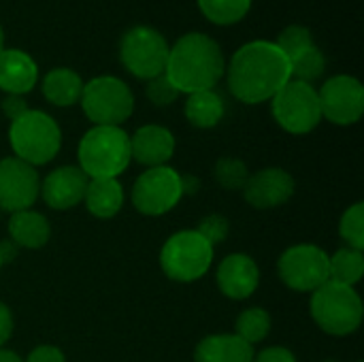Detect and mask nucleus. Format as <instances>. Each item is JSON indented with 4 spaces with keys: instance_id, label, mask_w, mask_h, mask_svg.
<instances>
[{
    "instance_id": "nucleus-15",
    "label": "nucleus",
    "mask_w": 364,
    "mask_h": 362,
    "mask_svg": "<svg viewBox=\"0 0 364 362\" xmlns=\"http://www.w3.org/2000/svg\"><path fill=\"white\" fill-rule=\"evenodd\" d=\"M87 175L79 166H58L41 183V198L55 211H66L79 205L85 196Z\"/></svg>"
},
{
    "instance_id": "nucleus-16",
    "label": "nucleus",
    "mask_w": 364,
    "mask_h": 362,
    "mask_svg": "<svg viewBox=\"0 0 364 362\" xmlns=\"http://www.w3.org/2000/svg\"><path fill=\"white\" fill-rule=\"evenodd\" d=\"M215 280L224 297L232 301H245L256 292L260 284V271L252 256L230 254L220 262Z\"/></svg>"
},
{
    "instance_id": "nucleus-20",
    "label": "nucleus",
    "mask_w": 364,
    "mask_h": 362,
    "mask_svg": "<svg viewBox=\"0 0 364 362\" xmlns=\"http://www.w3.org/2000/svg\"><path fill=\"white\" fill-rule=\"evenodd\" d=\"M9 235L17 247L38 250V247L47 245V241L51 237V226L43 213H38L34 209H26V211L11 213Z\"/></svg>"
},
{
    "instance_id": "nucleus-7",
    "label": "nucleus",
    "mask_w": 364,
    "mask_h": 362,
    "mask_svg": "<svg viewBox=\"0 0 364 362\" xmlns=\"http://www.w3.org/2000/svg\"><path fill=\"white\" fill-rule=\"evenodd\" d=\"M81 107L94 126H119L134 111V96L130 87L117 77H96L83 85Z\"/></svg>"
},
{
    "instance_id": "nucleus-14",
    "label": "nucleus",
    "mask_w": 364,
    "mask_h": 362,
    "mask_svg": "<svg viewBox=\"0 0 364 362\" xmlns=\"http://www.w3.org/2000/svg\"><path fill=\"white\" fill-rule=\"evenodd\" d=\"M243 194L254 209H275L292 198L294 177L279 166H269L250 175Z\"/></svg>"
},
{
    "instance_id": "nucleus-22",
    "label": "nucleus",
    "mask_w": 364,
    "mask_h": 362,
    "mask_svg": "<svg viewBox=\"0 0 364 362\" xmlns=\"http://www.w3.org/2000/svg\"><path fill=\"white\" fill-rule=\"evenodd\" d=\"M81 92H83V81L70 68H53L43 79V94L55 107H70L79 102Z\"/></svg>"
},
{
    "instance_id": "nucleus-13",
    "label": "nucleus",
    "mask_w": 364,
    "mask_h": 362,
    "mask_svg": "<svg viewBox=\"0 0 364 362\" xmlns=\"http://www.w3.org/2000/svg\"><path fill=\"white\" fill-rule=\"evenodd\" d=\"M41 194V179L34 166L11 156L0 160V209L9 213L30 209Z\"/></svg>"
},
{
    "instance_id": "nucleus-24",
    "label": "nucleus",
    "mask_w": 364,
    "mask_h": 362,
    "mask_svg": "<svg viewBox=\"0 0 364 362\" xmlns=\"http://www.w3.org/2000/svg\"><path fill=\"white\" fill-rule=\"evenodd\" d=\"M328 275H331L328 282L354 288L364 275L363 252L352 250V247H343V250L335 252L328 258Z\"/></svg>"
},
{
    "instance_id": "nucleus-27",
    "label": "nucleus",
    "mask_w": 364,
    "mask_h": 362,
    "mask_svg": "<svg viewBox=\"0 0 364 362\" xmlns=\"http://www.w3.org/2000/svg\"><path fill=\"white\" fill-rule=\"evenodd\" d=\"M288 62H290V77L296 81H305V83L320 79L326 68V60L316 45L307 47L305 51H301L299 55H294Z\"/></svg>"
},
{
    "instance_id": "nucleus-11",
    "label": "nucleus",
    "mask_w": 364,
    "mask_h": 362,
    "mask_svg": "<svg viewBox=\"0 0 364 362\" xmlns=\"http://www.w3.org/2000/svg\"><path fill=\"white\" fill-rule=\"evenodd\" d=\"M328 254L311 243H301L288 247L277 262L282 282L296 292H316L324 286L328 275Z\"/></svg>"
},
{
    "instance_id": "nucleus-32",
    "label": "nucleus",
    "mask_w": 364,
    "mask_h": 362,
    "mask_svg": "<svg viewBox=\"0 0 364 362\" xmlns=\"http://www.w3.org/2000/svg\"><path fill=\"white\" fill-rule=\"evenodd\" d=\"M147 96H149V100H151L154 105L166 107V105H171V102L177 100L179 92H177L175 85L166 79V75H160V77L149 79V83H147Z\"/></svg>"
},
{
    "instance_id": "nucleus-2",
    "label": "nucleus",
    "mask_w": 364,
    "mask_h": 362,
    "mask_svg": "<svg viewBox=\"0 0 364 362\" xmlns=\"http://www.w3.org/2000/svg\"><path fill=\"white\" fill-rule=\"evenodd\" d=\"M226 70L220 45L200 32L181 36L171 49L166 60V79L181 94L213 90Z\"/></svg>"
},
{
    "instance_id": "nucleus-1",
    "label": "nucleus",
    "mask_w": 364,
    "mask_h": 362,
    "mask_svg": "<svg viewBox=\"0 0 364 362\" xmlns=\"http://www.w3.org/2000/svg\"><path fill=\"white\" fill-rule=\"evenodd\" d=\"M290 79V62L271 41L245 43L228 64V87L245 105L271 100Z\"/></svg>"
},
{
    "instance_id": "nucleus-3",
    "label": "nucleus",
    "mask_w": 364,
    "mask_h": 362,
    "mask_svg": "<svg viewBox=\"0 0 364 362\" xmlns=\"http://www.w3.org/2000/svg\"><path fill=\"white\" fill-rule=\"evenodd\" d=\"M79 169L87 179H117L130 164V137L119 126H94L79 141Z\"/></svg>"
},
{
    "instance_id": "nucleus-12",
    "label": "nucleus",
    "mask_w": 364,
    "mask_h": 362,
    "mask_svg": "<svg viewBox=\"0 0 364 362\" xmlns=\"http://www.w3.org/2000/svg\"><path fill=\"white\" fill-rule=\"evenodd\" d=\"M322 117L337 126H352L364 113V87L352 75L331 77L318 92Z\"/></svg>"
},
{
    "instance_id": "nucleus-26",
    "label": "nucleus",
    "mask_w": 364,
    "mask_h": 362,
    "mask_svg": "<svg viewBox=\"0 0 364 362\" xmlns=\"http://www.w3.org/2000/svg\"><path fill=\"white\" fill-rule=\"evenodd\" d=\"M198 6L209 21L218 26H230L247 15L252 0H198Z\"/></svg>"
},
{
    "instance_id": "nucleus-40",
    "label": "nucleus",
    "mask_w": 364,
    "mask_h": 362,
    "mask_svg": "<svg viewBox=\"0 0 364 362\" xmlns=\"http://www.w3.org/2000/svg\"><path fill=\"white\" fill-rule=\"evenodd\" d=\"M0 269H2V260H0Z\"/></svg>"
},
{
    "instance_id": "nucleus-29",
    "label": "nucleus",
    "mask_w": 364,
    "mask_h": 362,
    "mask_svg": "<svg viewBox=\"0 0 364 362\" xmlns=\"http://www.w3.org/2000/svg\"><path fill=\"white\" fill-rule=\"evenodd\" d=\"M215 179L226 190H243L250 179V171L243 160L224 156L215 164Z\"/></svg>"
},
{
    "instance_id": "nucleus-5",
    "label": "nucleus",
    "mask_w": 364,
    "mask_h": 362,
    "mask_svg": "<svg viewBox=\"0 0 364 362\" xmlns=\"http://www.w3.org/2000/svg\"><path fill=\"white\" fill-rule=\"evenodd\" d=\"M309 312L314 322L328 335L346 337L363 324V301L352 286L326 282L311 292Z\"/></svg>"
},
{
    "instance_id": "nucleus-23",
    "label": "nucleus",
    "mask_w": 364,
    "mask_h": 362,
    "mask_svg": "<svg viewBox=\"0 0 364 362\" xmlns=\"http://www.w3.org/2000/svg\"><path fill=\"white\" fill-rule=\"evenodd\" d=\"M224 100L215 90H203L188 94L186 100V117L196 128H213L224 117Z\"/></svg>"
},
{
    "instance_id": "nucleus-34",
    "label": "nucleus",
    "mask_w": 364,
    "mask_h": 362,
    "mask_svg": "<svg viewBox=\"0 0 364 362\" xmlns=\"http://www.w3.org/2000/svg\"><path fill=\"white\" fill-rule=\"evenodd\" d=\"M252 362H296V356L288 348L273 346V348H267V350L254 354Z\"/></svg>"
},
{
    "instance_id": "nucleus-10",
    "label": "nucleus",
    "mask_w": 364,
    "mask_h": 362,
    "mask_svg": "<svg viewBox=\"0 0 364 362\" xmlns=\"http://www.w3.org/2000/svg\"><path fill=\"white\" fill-rule=\"evenodd\" d=\"M183 198L181 173L171 166L147 169L132 186V205L143 215H164Z\"/></svg>"
},
{
    "instance_id": "nucleus-6",
    "label": "nucleus",
    "mask_w": 364,
    "mask_h": 362,
    "mask_svg": "<svg viewBox=\"0 0 364 362\" xmlns=\"http://www.w3.org/2000/svg\"><path fill=\"white\" fill-rule=\"evenodd\" d=\"M213 262V245L196 230H181L166 239L160 250V267L173 282L190 284L207 275Z\"/></svg>"
},
{
    "instance_id": "nucleus-38",
    "label": "nucleus",
    "mask_w": 364,
    "mask_h": 362,
    "mask_svg": "<svg viewBox=\"0 0 364 362\" xmlns=\"http://www.w3.org/2000/svg\"><path fill=\"white\" fill-rule=\"evenodd\" d=\"M0 362H23L15 352H11V350H4V348H0Z\"/></svg>"
},
{
    "instance_id": "nucleus-33",
    "label": "nucleus",
    "mask_w": 364,
    "mask_h": 362,
    "mask_svg": "<svg viewBox=\"0 0 364 362\" xmlns=\"http://www.w3.org/2000/svg\"><path fill=\"white\" fill-rule=\"evenodd\" d=\"M23 362H66V358H64L62 350H58L55 346L45 344V346L34 348Z\"/></svg>"
},
{
    "instance_id": "nucleus-41",
    "label": "nucleus",
    "mask_w": 364,
    "mask_h": 362,
    "mask_svg": "<svg viewBox=\"0 0 364 362\" xmlns=\"http://www.w3.org/2000/svg\"><path fill=\"white\" fill-rule=\"evenodd\" d=\"M324 362H335V361H324Z\"/></svg>"
},
{
    "instance_id": "nucleus-17",
    "label": "nucleus",
    "mask_w": 364,
    "mask_h": 362,
    "mask_svg": "<svg viewBox=\"0 0 364 362\" xmlns=\"http://www.w3.org/2000/svg\"><path fill=\"white\" fill-rule=\"evenodd\" d=\"M175 154V137L168 128L147 124L130 137V158L147 169L164 166Z\"/></svg>"
},
{
    "instance_id": "nucleus-19",
    "label": "nucleus",
    "mask_w": 364,
    "mask_h": 362,
    "mask_svg": "<svg viewBox=\"0 0 364 362\" xmlns=\"http://www.w3.org/2000/svg\"><path fill=\"white\" fill-rule=\"evenodd\" d=\"M252 361H254V346H250L237 335H209L194 350V362Z\"/></svg>"
},
{
    "instance_id": "nucleus-25",
    "label": "nucleus",
    "mask_w": 364,
    "mask_h": 362,
    "mask_svg": "<svg viewBox=\"0 0 364 362\" xmlns=\"http://www.w3.org/2000/svg\"><path fill=\"white\" fill-rule=\"evenodd\" d=\"M235 335L247 341L250 346L260 344L269 337L271 333V316L262 307H250L239 314L237 324H235Z\"/></svg>"
},
{
    "instance_id": "nucleus-4",
    "label": "nucleus",
    "mask_w": 364,
    "mask_h": 362,
    "mask_svg": "<svg viewBox=\"0 0 364 362\" xmlns=\"http://www.w3.org/2000/svg\"><path fill=\"white\" fill-rule=\"evenodd\" d=\"M9 143L15 158L28 162L30 166H38L58 156L62 147V130L51 115L28 109L21 117L11 122Z\"/></svg>"
},
{
    "instance_id": "nucleus-8",
    "label": "nucleus",
    "mask_w": 364,
    "mask_h": 362,
    "mask_svg": "<svg viewBox=\"0 0 364 362\" xmlns=\"http://www.w3.org/2000/svg\"><path fill=\"white\" fill-rule=\"evenodd\" d=\"M271 111L275 122L290 134H307L322 119L318 90L296 79H290L271 98Z\"/></svg>"
},
{
    "instance_id": "nucleus-9",
    "label": "nucleus",
    "mask_w": 364,
    "mask_h": 362,
    "mask_svg": "<svg viewBox=\"0 0 364 362\" xmlns=\"http://www.w3.org/2000/svg\"><path fill=\"white\" fill-rule=\"evenodd\" d=\"M168 49L166 38L158 30L149 26H134L122 36L119 60L128 73L149 81L164 75Z\"/></svg>"
},
{
    "instance_id": "nucleus-30",
    "label": "nucleus",
    "mask_w": 364,
    "mask_h": 362,
    "mask_svg": "<svg viewBox=\"0 0 364 362\" xmlns=\"http://www.w3.org/2000/svg\"><path fill=\"white\" fill-rule=\"evenodd\" d=\"M275 45L279 47V51L292 60L294 55H299L301 51H305L307 47L314 45V38H311V32L305 28V26H288L275 41Z\"/></svg>"
},
{
    "instance_id": "nucleus-39",
    "label": "nucleus",
    "mask_w": 364,
    "mask_h": 362,
    "mask_svg": "<svg viewBox=\"0 0 364 362\" xmlns=\"http://www.w3.org/2000/svg\"><path fill=\"white\" fill-rule=\"evenodd\" d=\"M4 49V32H2V28H0V51Z\"/></svg>"
},
{
    "instance_id": "nucleus-21",
    "label": "nucleus",
    "mask_w": 364,
    "mask_h": 362,
    "mask_svg": "<svg viewBox=\"0 0 364 362\" xmlns=\"http://www.w3.org/2000/svg\"><path fill=\"white\" fill-rule=\"evenodd\" d=\"M83 203L94 218L109 220L124 207V188L117 179H90Z\"/></svg>"
},
{
    "instance_id": "nucleus-18",
    "label": "nucleus",
    "mask_w": 364,
    "mask_h": 362,
    "mask_svg": "<svg viewBox=\"0 0 364 362\" xmlns=\"http://www.w3.org/2000/svg\"><path fill=\"white\" fill-rule=\"evenodd\" d=\"M38 81L36 62L21 49L0 51V90L6 94L23 96Z\"/></svg>"
},
{
    "instance_id": "nucleus-36",
    "label": "nucleus",
    "mask_w": 364,
    "mask_h": 362,
    "mask_svg": "<svg viewBox=\"0 0 364 362\" xmlns=\"http://www.w3.org/2000/svg\"><path fill=\"white\" fill-rule=\"evenodd\" d=\"M11 335H13V314L4 303H0V348L11 339Z\"/></svg>"
},
{
    "instance_id": "nucleus-35",
    "label": "nucleus",
    "mask_w": 364,
    "mask_h": 362,
    "mask_svg": "<svg viewBox=\"0 0 364 362\" xmlns=\"http://www.w3.org/2000/svg\"><path fill=\"white\" fill-rule=\"evenodd\" d=\"M2 111H4V115L13 122V119H17V117H21L26 111H28V105H26V100H23V96H15V94H9L4 100H2Z\"/></svg>"
},
{
    "instance_id": "nucleus-37",
    "label": "nucleus",
    "mask_w": 364,
    "mask_h": 362,
    "mask_svg": "<svg viewBox=\"0 0 364 362\" xmlns=\"http://www.w3.org/2000/svg\"><path fill=\"white\" fill-rule=\"evenodd\" d=\"M15 252H17V245L13 241H2L0 243V260H2V265L11 262L15 258Z\"/></svg>"
},
{
    "instance_id": "nucleus-28",
    "label": "nucleus",
    "mask_w": 364,
    "mask_h": 362,
    "mask_svg": "<svg viewBox=\"0 0 364 362\" xmlns=\"http://www.w3.org/2000/svg\"><path fill=\"white\" fill-rule=\"evenodd\" d=\"M339 235L352 250H364V205L354 203L348 207V211L341 215L339 222Z\"/></svg>"
},
{
    "instance_id": "nucleus-31",
    "label": "nucleus",
    "mask_w": 364,
    "mask_h": 362,
    "mask_svg": "<svg viewBox=\"0 0 364 362\" xmlns=\"http://www.w3.org/2000/svg\"><path fill=\"white\" fill-rule=\"evenodd\" d=\"M228 230H230L228 220H226L224 215H218V213L203 218L200 224H198V228H196V233H198L205 241H209L211 245L222 243V241L226 239Z\"/></svg>"
}]
</instances>
